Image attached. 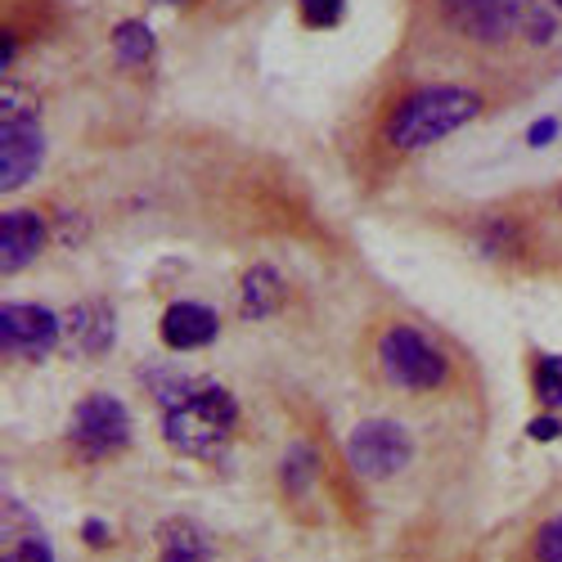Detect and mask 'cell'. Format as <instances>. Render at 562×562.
<instances>
[{"mask_svg":"<svg viewBox=\"0 0 562 562\" xmlns=\"http://www.w3.org/2000/svg\"><path fill=\"white\" fill-rule=\"evenodd\" d=\"M113 334H117V319L104 302H77L64 315V338L81 356H104L113 347Z\"/></svg>","mask_w":562,"mask_h":562,"instance_id":"8fae6325","label":"cell"},{"mask_svg":"<svg viewBox=\"0 0 562 562\" xmlns=\"http://www.w3.org/2000/svg\"><path fill=\"white\" fill-rule=\"evenodd\" d=\"M131 441V414L117 396H90L72 409V446L86 459H109Z\"/></svg>","mask_w":562,"mask_h":562,"instance_id":"5b68a950","label":"cell"},{"mask_svg":"<svg viewBox=\"0 0 562 562\" xmlns=\"http://www.w3.org/2000/svg\"><path fill=\"white\" fill-rule=\"evenodd\" d=\"M64 334V319L50 315L45 306H32V302H14L0 311V347L5 356H23V360H36L45 356Z\"/></svg>","mask_w":562,"mask_h":562,"instance_id":"8992f818","label":"cell"},{"mask_svg":"<svg viewBox=\"0 0 562 562\" xmlns=\"http://www.w3.org/2000/svg\"><path fill=\"white\" fill-rule=\"evenodd\" d=\"M558 5H562V0H558Z\"/></svg>","mask_w":562,"mask_h":562,"instance_id":"484cf974","label":"cell"},{"mask_svg":"<svg viewBox=\"0 0 562 562\" xmlns=\"http://www.w3.org/2000/svg\"><path fill=\"white\" fill-rule=\"evenodd\" d=\"M527 23H531V36H536V41H549V36H553V19L544 14V5H531V10H527Z\"/></svg>","mask_w":562,"mask_h":562,"instance_id":"ffe728a7","label":"cell"},{"mask_svg":"<svg viewBox=\"0 0 562 562\" xmlns=\"http://www.w3.org/2000/svg\"><path fill=\"white\" fill-rule=\"evenodd\" d=\"M306 27H334L342 19V0H297Z\"/></svg>","mask_w":562,"mask_h":562,"instance_id":"e0dca14e","label":"cell"},{"mask_svg":"<svg viewBox=\"0 0 562 562\" xmlns=\"http://www.w3.org/2000/svg\"><path fill=\"white\" fill-rule=\"evenodd\" d=\"M14 558H19V562H55V558H50V549H45L41 540H27V544H23Z\"/></svg>","mask_w":562,"mask_h":562,"instance_id":"7402d4cb","label":"cell"},{"mask_svg":"<svg viewBox=\"0 0 562 562\" xmlns=\"http://www.w3.org/2000/svg\"><path fill=\"white\" fill-rule=\"evenodd\" d=\"M216 329H221V319L203 302H176L162 311V342L171 351H199L216 338Z\"/></svg>","mask_w":562,"mask_h":562,"instance_id":"30bf717a","label":"cell"},{"mask_svg":"<svg viewBox=\"0 0 562 562\" xmlns=\"http://www.w3.org/2000/svg\"><path fill=\"white\" fill-rule=\"evenodd\" d=\"M311 477H315V450H311V446H293L289 459H284V482H289V491L302 495V491L311 486Z\"/></svg>","mask_w":562,"mask_h":562,"instance_id":"9a60e30c","label":"cell"},{"mask_svg":"<svg viewBox=\"0 0 562 562\" xmlns=\"http://www.w3.org/2000/svg\"><path fill=\"white\" fill-rule=\"evenodd\" d=\"M553 135H558V122H553V117H540V122H536V126L527 131V139H531V149H544V145H549V139H553Z\"/></svg>","mask_w":562,"mask_h":562,"instance_id":"44dd1931","label":"cell"},{"mask_svg":"<svg viewBox=\"0 0 562 562\" xmlns=\"http://www.w3.org/2000/svg\"><path fill=\"white\" fill-rule=\"evenodd\" d=\"M558 437H562V418L540 414L536 424H531V441H558Z\"/></svg>","mask_w":562,"mask_h":562,"instance_id":"d6986e66","label":"cell"},{"mask_svg":"<svg viewBox=\"0 0 562 562\" xmlns=\"http://www.w3.org/2000/svg\"><path fill=\"white\" fill-rule=\"evenodd\" d=\"M477 109H482V100L463 86H424L392 109L387 145L401 154H418V149L437 145V139L454 135L459 126H468L477 117Z\"/></svg>","mask_w":562,"mask_h":562,"instance_id":"7a4b0ae2","label":"cell"},{"mask_svg":"<svg viewBox=\"0 0 562 562\" xmlns=\"http://www.w3.org/2000/svg\"><path fill=\"white\" fill-rule=\"evenodd\" d=\"M86 540H90V544H109V531H104V522H86Z\"/></svg>","mask_w":562,"mask_h":562,"instance_id":"603a6c76","label":"cell"},{"mask_svg":"<svg viewBox=\"0 0 562 562\" xmlns=\"http://www.w3.org/2000/svg\"><path fill=\"white\" fill-rule=\"evenodd\" d=\"M45 248V221L32 207H14L0 221V270L19 274L23 266L36 261V252Z\"/></svg>","mask_w":562,"mask_h":562,"instance_id":"9c48e42d","label":"cell"},{"mask_svg":"<svg viewBox=\"0 0 562 562\" xmlns=\"http://www.w3.org/2000/svg\"><path fill=\"white\" fill-rule=\"evenodd\" d=\"M379 364L396 387H409V392H432L446 383V356L418 329H409V324H392L379 338Z\"/></svg>","mask_w":562,"mask_h":562,"instance_id":"3957f363","label":"cell"},{"mask_svg":"<svg viewBox=\"0 0 562 562\" xmlns=\"http://www.w3.org/2000/svg\"><path fill=\"white\" fill-rule=\"evenodd\" d=\"M441 10L463 36L486 41V45L508 41L513 27H518V19H522L518 0H441Z\"/></svg>","mask_w":562,"mask_h":562,"instance_id":"ba28073f","label":"cell"},{"mask_svg":"<svg viewBox=\"0 0 562 562\" xmlns=\"http://www.w3.org/2000/svg\"><path fill=\"white\" fill-rule=\"evenodd\" d=\"M45 158V135L36 126V117H5L0 126V190H19L36 176Z\"/></svg>","mask_w":562,"mask_h":562,"instance_id":"52a82bcc","label":"cell"},{"mask_svg":"<svg viewBox=\"0 0 562 562\" xmlns=\"http://www.w3.org/2000/svg\"><path fill=\"white\" fill-rule=\"evenodd\" d=\"M284 302V279H279L274 266H252L248 279H244V315L248 319H266L279 311Z\"/></svg>","mask_w":562,"mask_h":562,"instance_id":"7c38bea8","label":"cell"},{"mask_svg":"<svg viewBox=\"0 0 562 562\" xmlns=\"http://www.w3.org/2000/svg\"><path fill=\"white\" fill-rule=\"evenodd\" d=\"M167 5H176V0H167Z\"/></svg>","mask_w":562,"mask_h":562,"instance_id":"d4e9b609","label":"cell"},{"mask_svg":"<svg viewBox=\"0 0 562 562\" xmlns=\"http://www.w3.org/2000/svg\"><path fill=\"white\" fill-rule=\"evenodd\" d=\"M10 59H14V36L5 32V41H0V64H5V68H10Z\"/></svg>","mask_w":562,"mask_h":562,"instance_id":"cb8c5ba5","label":"cell"},{"mask_svg":"<svg viewBox=\"0 0 562 562\" xmlns=\"http://www.w3.org/2000/svg\"><path fill=\"white\" fill-rule=\"evenodd\" d=\"M414 454V441L401 424H392V418H369V424H360L351 437H347V459L360 477L369 482H387L396 477L401 468L409 463Z\"/></svg>","mask_w":562,"mask_h":562,"instance_id":"277c9868","label":"cell"},{"mask_svg":"<svg viewBox=\"0 0 562 562\" xmlns=\"http://www.w3.org/2000/svg\"><path fill=\"white\" fill-rule=\"evenodd\" d=\"M158 562H212V549L199 527L190 522H167L158 536Z\"/></svg>","mask_w":562,"mask_h":562,"instance_id":"4fadbf2b","label":"cell"},{"mask_svg":"<svg viewBox=\"0 0 562 562\" xmlns=\"http://www.w3.org/2000/svg\"><path fill=\"white\" fill-rule=\"evenodd\" d=\"M234 424H239V405L212 379L176 383L171 392H162V432L180 454L216 459Z\"/></svg>","mask_w":562,"mask_h":562,"instance_id":"6da1fadb","label":"cell"},{"mask_svg":"<svg viewBox=\"0 0 562 562\" xmlns=\"http://www.w3.org/2000/svg\"><path fill=\"white\" fill-rule=\"evenodd\" d=\"M536 558L540 562H562V518L544 522L540 536H536Z\"/></svg>","mask_w":562,"mask_h":562,"instance_id":"ac0fdd59","label":"cell"},{"mask_svg":"<svg viewBox=\"0 0 562 562\" xmlns=\"http://www.w3.org/2000/svg\"><path fill=\"white\" fill-rule=\"evenodd\" d=\"M536 396L553 409V405H562V356H544L540 364H536Z\"/></svg>","mask_w":562,"mask_h":562,"instance_id":"2e32d148","label":"cell"},{"mask_svg":"<svg viewBox=\"0 0 562 562\" xmlns=\"http://www.w3.org/2000/svg\"><path fill=\"white\" fill-rule=\"evenodd\" d=\"M113 55H117L122 64H131V68L145 64V59L154 55V32H149L145 23H135V19H131V23H117V27H113Z\"/></svg>","mask_w":562,"mask_h":562,"instance_id":"5bb4252c","label":"cell"}]
</instances>
